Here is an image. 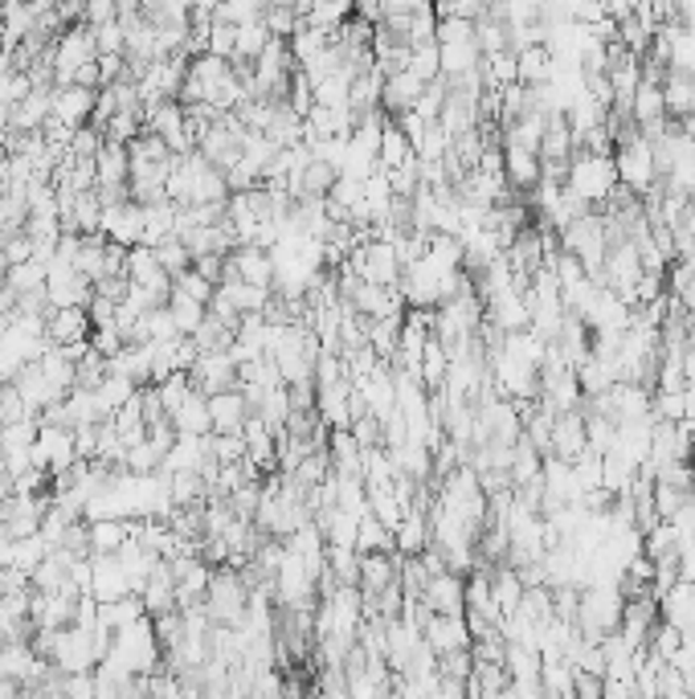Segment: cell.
Wrapping results in <instances>:
<instances>
[{
    "label": "cell",
    "mask_w": 695,
    "mask_h": 699,
    "mask_svg": "<svg viewBox=\"0 0 695 699\" xmlns=\"http://www.w3.org/2000/svg\"><path fill=\"white\" fill-rule=\"evenodd\" d=\"M613 168H618V185L626 188V192H634L638 201L659 185L655 152H650V143H646V136L634 127V123H626L622 136H618V143H613Z\"/></svg>",
    "instance_id": "obj_1"
},
{
    "label": "cell",
    "mask_w": 695,
    "mask_h": 699,
    "mask_svg": "<svg viewBox=\"0 0 695 699\" xmlns=\"http://www.w3.org/2000/svg\"><path fill=\"white\" fill-rule=\"evenodd\" d=\"M622 610H626V597L618 585H585L581 597H576V631L589 642H601L618 634V622H622Z\"/></svg>",
    "instance_id": "obj_2"
},
{
    "label": "cell",
    "mask_w": 695,
    "mask_h": 699,
    "mask_svg": "<svg viewBox=\"0 0 695 699\" xmlns=\"http://www.w3.org/2000/svg\"><path fill=\"white\" fill-rule=\"evenodd\" d=\"M564 188L576 192L589 209H601L613 197V188H618L613 155H597V152L576 148L573 160H569V172H564Z\"/></svg>",
    "instance_id": "obj_3"
},
{
    "label": "cell",
    "mask_w": 695,
    "mask_h": 699,
    "mask_svg": "<svg viewBox=\"0 0 695 699\" xmlns=\"http://www.w3.org/2000/svg\"><path fill=\"white\" fill-rule=\"evenodd\" d=\"M78 446H74V429H62V426H46L37 429V442H34V466L46 471L50 478H62L70 466H78Z\"/></svg>",
    "instance_id": "obj_4"
},
{
    "label": "cell",
    "mask_w": 695,
    "mask_h": 699,
    "mask_svg": "<svg viewBox=\"0 0 695 699\" xmlns=\"http://www.w3.org/2000/svg\"><path fill=\"white\" fill-rule=\"evenodd\" d=\"M144 132H152V136L164 139L172 155H188L197 148V139L188 132V115H185V107H181V99H169V103L144 111Z\"/></svg>",
    "instance_id": "obj_5"
},
{
    "label": "cell",
    "mask_w": 695,
    "mask_h": 699,
    "mask_svg": "<svg viewBox=\"0 0 695 699\" xmlns=\"http://www.w3.org/2000/svg\"><path fill=\"white\" fill-rule=\"evenodd\" d=\"M188 380H193V389L204 392V397H218V392L238 389L241 369L234 364L229 352H201L197 364H193V373H188Z\"/></svg>",
    "instance_id": "obj_6"
},
{
    "label": "cell",
    "mask_w": 695,
    "mask_h": 699,
    "mask_svg": "<svg viewBox=\"0 0 695 699\" xmlns=\"http://www.w3.org/2000/svg\"><path fill=\"white\" fill-rule=\"evenodd\" d=\"M95 103H99V90H86V86H53V115L50 123L70 127V132H83L95 120Z\"/></svg>",
    "instance_id": "obj_7"
},
{
    "label": "cell",
    "mask_w": 695,
    "mask_h": 699,
    "mask_svg": "<svg viewBox=\"0 0 695 699\" xmlns=\"http://www.w3.org/2000/svg\"><path fill=\"white\" fill-rule=\"evenodd\" d=\"M99 234L111 241V246H123V250H136V246H144V205H136V201L107 205V209H102Z\"/></svg>",
    "instance_id": "obj_8"
},
{
    "label": "cell",
    "mask_w": 695,
    "mask_h": 699,
    "mask_svg": "<svg viewBox=\"0 0 695 699\" xmlns=\"http://www.w3.org/2000/svg\"><path fill=\"white\" fill-rule=\"evenodd\" d=\"M422 606L430 614L438 617H462L467 614V577H458V573H438V577H430L422 594Z\"/></svg>",
    "instance_id": "obj_9"
},
{
    "label": "cell",
    "mask_w": 695,
    "mask_h": 699,
    "mask_svg": "<svg viewBox=\"0 0 695 699\" xmlns=\"http://www.w3.org/2000/svg\"><path fill=\"white\" fill-rule=\"evenodd\" d=\"M250 401H246V392L229 389V392H218V397H209V422H213V434H221V438H238V434H246V426H250Z\"/></svg>",
    "instance_id": "obj_10"
},
{
    "label": "cell",
    "mask_w": 695,
    "mask_h": 699,
    "mask_svg": "<svg viewBox=\"0 0 695 699\" xmlns=\"http://www.w3.org/2000/svg\"><path fill=\"white\" fill-rule=\"evenodd\" d=\"M585 450H589V438H585V413L581 410L557 413V422H553V438H548V459L576 462Z\"/></svg>",
    "instance_id": "obj_11"
},
{
    "label": "cell",
    "mask_w": 695,
    "mask_h": 699,
    "mask_svg": "<svg viewBox=\"0 0 695 699\" xmlns=\"http://www.w3.org/2000/svg\"><path fill=\"white\" fill-rule=\"evenodd\" d=\"M422 642L434 650L438 659L442 654H458V650L475 647L467 617H438V614H430V622L422 626Z\"/></svg>",
    "instance_id": "obj_12"
},
{
    "label": "cell",
    "mask_w": 695,
    "mask_h": 699,
    "mask_svg": "<svg viewBox=\"0 0 695 699\" xmlns=\"http://www.w3.org/2000/svg\"><path fill=\"white\" fill-rule=\"evenodd\" d=\"M132 581L127 573L120 569L115 557H90V597L99 601V606H111V601H123V597H132Z\"/></svg>",
    "instance_id": "obj_13"
},
{
    "label": "cell",
    "mask_w": 695,
    "mask_h": 699,
    "mask_svg": "<svg viewBox=\"0 0 695 699\" xmlns=\"http://www.w3.org/2000/svg\"><path fill=\"white\" fill-rule=\"evenodd\" d=\"M229 274L258 290H274V258L262 246H238L229 254Z\"/></svg>",
    "instance_id": "obj_14"
},
{
    "label": "cell",
    "mask_w": 695,
    "mask_h": 699,
    "mask_svg": "<svg viewBox=\"0 0 695 699\" xmlns=\"http://www.w3.org/2000/svg\"><path fill=\"white\" fill-rule=\"evenodd\" d=\"M430 83H422L418 74H409V70H397V74H385V90H381V111L397 120V115H409L418 99H422V90Z\"/></svg>",
    "instance_id": "obj_15"
},
{
    "label": "cell",
    "mask_w": 695,
    "mask_h": 699,
    "mask_svg": "<svg viewBox=\"0 0 695 699\" xmlns=\"http://www.w3.org/2000/svg\"><path fill=\"white\" fill-rule=\"evenodd\" d=\"M630 120L638 132H655L667 123V103H662V78L643 74V86L634 90V103H630Z\"/></svg>",
    "instance_id": "obj_16"
},
{
    "label": "cell",
    "mask_w": 695,
    "mask_h": 699,
    "mask_svg": "<svg viewBox=\"0 0 695 699\" xmlns=\"http://www.w3.org/2000/svg\"><path fill=\"white\" fill-rule=\"evenodd\" d=\"M139 601H144V614L148 617H160L176 610V573H172L169 561H160L152 573H148L144 589H139Z\"/></svg>",
    "instance_id": "obj_17"
},
{
    "label": "cell",
    "mask_w": 695,
    "mask_h": 699,
    "mask_svg": "<svg viewBox=\"0 0 695 699\" xmlns=\"http://www.w3.org/2000/svg\"><path fill=\"white\" fill-rule=\"evenodd\" d=\"M487 581H492V601H495V610H499V617H511L520 606H524L528 589L511 564H495V569H487Z\"/></svg>",
    "instance_id": "obj_18"
},
{
    "label": "cell",
    "mask_w": 695,
    "mask_h": 699,
    "mask_svg": "<svg viewBox=\"0 0 695 699\" xmlns=\"http://www.w3.org/2000/svg\"><path fill=\"white\" fill-rule=\"evenodd\" d=\"M136 532V520H95L86 524V540H90V557H115Z\"/></svg>",
    "instance_id": "obj_19"
},
{
    "label": "cell",
    "mask_w": 695,
    "mask_h": 699,
    "mask_svg": "<svg viewBox=\"0 0 695 699\" xmlns=\"http://www.w3.org/2000/svg\"><path fill=\"white\" fill-rule=\"evenodd\" d=\"M553 70H557V62H553V53L544 50V46L516 53V74H520V86H528V90L553 83Z\"/></svg>",
    "instance_id": "obj_20"
},
{
    "label": "cell",
    "mask_w": 695,
    "mask_h": 699,
    "mask_svg": "<svg viewBox=\"0 0 695 699\" xmlns=\"http://www.w3.org/2000/svg\"><path fill=\"white\" fill-rule=\"evenodd\" d=\"M393 540H397V557H422L425 548H430V520H425V512H409L401 520V528L393 532Z\"/></svg>",
    "instance_id": "obj_21"
},
{
    "label": "cell",
    "mask_w": 695,
    "mask_h": 699,
    "mask_svg": "<svg viewBox=\"0 0 695 699\" xmlns=\"http://www.w3.org/2000/svg\"><path fill=\"white\" fill-rule=\"evenodd\" d=\"M164 308H169L172 324H176V332H181V336H197V327H201L204 315H209V308H204V303L188 299V295H181V290H172Z\"/></svg>",
    "instance_id": "obj_22"
},
{
    "label": "cell",
    "mask_w": 695,
    "mask_h": 699,
    "mask_svg": "<svg viewBox=\"0 0 695 699\" xmlns=\"http://www.w3.org/2000/svg\"><path fill=\"white\" fill-rule=\"evenodd\" d=\"M156 258H160V266H164V274H169L172 283H176L181 274L193 271V254H188V246L181 238H169L164 246H156Z\"/></svg>",
    "instance_id": "obj_23"
},
{
    "label": "cell",
    "mask_w": 695,
    "mask_h": 699,
    "mask_svg": "<svg viewBox=\"0 0 695 699\" xmlns=\"http://www.w3.org/2000/svg\"><path fill=\"white\" fill-rule=\"evenodd\" d=\"M156 392H160V401H164V413H176L181 405L188 401V392H193V380H188V373H172L164 385H156Z\"/></svg>",
    "instance_id": "obj_24"
},
{
    "label": "cell",
    "mask_w": 695,
    "mask_h": 699,
    "mask_svg": "<svg viewBox=\"0 0 695 699\" xmlns=\"http://www.w3.org/2000/svg\"><path fill=\"white\" fill-rule=\"evenodd\" d=\"M172 290H181V295H188V299H197V303H204V308H209V303H213V295H218V287H213V283H204V278H201L197 271L181 274V278L172 283Z\"/></svg>",
    "instance_id": "obj_25"
},
{
    "label": "cell",
    "mask_w": 695,
    "mask_h": 699,
    "mask_svg": "<svg viewBox=\"0 0 695 699\" xmlns=\"http://www.w3.org/2000/svg\"><path fill=\"white\" fill-rule=\"evenodd\" d=\"M234 46H238V29L213 21V29H209V53H213V58H225V62H234Z\"/></svg>",
    "instance_id": "obj_26"
},
{
    "label": "cell",
    "mask_w": 695,
    "mask_h": 699,
    "mask_svg": "<svg viewBox=\"0 0 695 699\" xmlns=\"http://www.w3.org/2000/svg\"><path fill=\"white\" fill-rule=\"evenodd\" d=\"M667 666H671V671H679V675L687 679V687H692V683H695V642H683V647H679L675 654L667 659Z\"/></svg>",
    "instance_id": "obj_27"
},
{
    "label": "cell",
    "mask_w": 695,
    "mask_h": 699,
    "mask_svg": "<svg viewBox=\"0 0 695 699\" xmlns=\"http://www.w3.org/2000/svg\"><path fill=\"white\" fill-rule=\"evenodd\" d=\"M9 422V410H4V385H0V426Z\"/></svg>",
    "instance_id": "obj_28"
}]
</instances>
